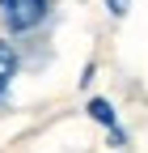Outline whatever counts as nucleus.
Instances as JSON below:
<instances>
[{
    "mask_svg": "<svg viewBox=\"0 0 148 153\" xmlns=\"http://www.w3.org/2000/svg\"><path fill=\"white\" fill-rule=\"evenodd\" d=\"M47 17V0H0V22L9 30H34Z\"/></svg>",
    "mask_w": 148,
    "mask_h": 153,
    "instance_id": "1",
    "label": "nucleus"
},
{
    "mask_svg": "<svg viewBox=\"0 0 148 153\" xmlns=\"http://www.w3.org/2000/svg\"><path fill=\"white\" fill-rule=\"evenodd\" d=\"M13 72H17V55L9 43H0V94H4V85L13 81Z\"/></svg>",
    "mask_w": 148,
    "mask_h": 153,
    "instance_id": "2",
    "label": "nucleus"
},
{
    "mask_svg": "<svg viewBox=\"0 0 148 153\" xmlns=\"http://www.w3.org/2000/svg\"><path fill=\"white\" fill-rule=\"evenodd\" d=\"M89 111H93V119H97V123H110V128H114V111H110V102H102V98H97Z\"/></svg>",
    "mask_w": 148,
    "mask_h": 153,
    "instance_id": "3",
    "label": "nucleus"
},
{
    "mask_svg": "<svg viewBox=\"0 0 148 153\" xmlns=\"http://www.w3.org/2000/svg\"><path fill=\"white\" fill-rule=\"evenodd\" d=\"M106 4H110V13H114V17H123V13H127V4H131V0H106Z\"/></svg>",
    "mask_w": 148,
    "mask_h": 153,
    "instance_id": "4",
    "label": "nucleus"
}]
</instances>
